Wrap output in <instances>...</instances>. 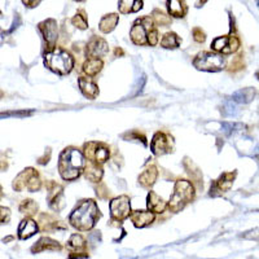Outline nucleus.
<instances>
[{
	"label": "nucleus",
	"mask_w": 259,
	"mask_h": 259,
	"mask_svg": "<svg viewBox=\"0 0 259 259\" xmlns=\"http://www.w3.org/2000/svg\"><path fill=\"white\" fill-rule=\"evenodd\" d=\"M184 167L185 170H187V173H188L189 176H191V179L194 180V183H200L202 175H201V171L198 170V167H197L192 161H189L188 158H185Z\"/></svg>",
	"instance_id": "30"
},
{
	"label": "nucleus",
	"mask_w": 259,
	"mask_h": 259,
	"mask_svg": "<svg viewBox=\"0 0 259 259\" xmlns=\"http://www.w3.org/2000/svg\"><path fill=\"white\" fill-rule=\"evenodd\" d=\"M153 29H155V26L152 17L145 16V17L137 19L135 21V23L131 27V31H130V38H131L133 44L147 45L148 44L149 34Z\"/></svg>",
	"instance_id": "7"
},
{
	"label": "nucleus",
	"mask_w": 259,
	"mask_h": 259,
	"mask_svg": "<svg viewBox=\"0 0 259 259\" xmlns=\"http://www.w3.org/2000/svg\"><path fill=\"white\" fill-rule=\"evenodd\" d=\"M242 129H245L242 123H224V125H223V130H224V132H226L227 135H232L233 132H236V131Z\"/></svg>",
	"instance_id": "35"
},
{
	"label": "nucleus",
	"mask_w": 259,
	"mask_h": 259,
	"mask_svg": "<svg viewBox=\"0 0 259 259\" xmlns=\"http://www.w3.org/2000/svg\"><path fill=\"white\" fill-rule=\"evenodd\" d=\"M166 7L169 15L175 19H183L188 12L184 0H167Z\"/></svg>",
	"instance_id": "22"
},
{
	"label": "nucleus",
	"mask_w": 259,
	"mask_h": 259,
	"mask_svg": "<svg viewBox=\"0 0 259 259\" xmlns=\"http://www.w3.org/2000/svg\"><path fill=\"white\" fill-rule=\"evenodd\" d=\"M45 188L48 191V205L52 210L59 213L65 206V198H64V188L56 181L49 180L45 183Z\"/></svg>",
	"instance_id": "11"
},
{
	"label": "nucleus",
	"mask_w": 259,
	"mask_h": 259,
	"mask_svg": "<svg viewBox=\"0 0 259 259\" xmlns=\"http://www.w3.org/2000/svg\"><path fill=\"white\" fill-rule=\"evenodd\" d=\"M41 188L42 179L38 174V171L33 167H27L23 171H21L13 181V189L19 191V192L23 189H27L29 192H37Z\"/></svg>",
	"instance_id": "6"
},
{
	"label": "nucleus",
	"mask_w": 259,
	"mask_h": 259,
	"mask_svg": "<svg viewBox=\"0 0 259 259\" xmlns=\"http://www.w3.org/2000/svg\"><path fill=\"white\" fill-rule=\"evenodd\" d=\"M236 171H233V173H223V174L211 184L210 193H209V194H210L211 197H218L222 196L223 193H226L227 191H230V189L232 188L233 181L236 179Z\"/></svg>",
	"instance_id": "14"
},
{
	"label": "nucleus",
	"mask_w": 259,
	"mask_h": 259,
	"mask_svg": "<svg viewBox=\"0 0 259 259\" xmlns=\"http://www.w3.org/2000/svg\"><path fill=\"white\" fill-rule=\"evenodd\" d=\"M3 197V189H1V187H0V198Z\"/></svg>",
	"instance_id": "42"
},
{
	"label": "nucleus",
	"mask_w": 259,
	"mask_h": 259,
	"mask_svg": "<svg viewBox=\"0 0 259 259\" xmlns=\"http://www.w3.org/2000/svg\"><path fill=\"white\" fill-rule=\"evenodd\" d=\"M75 1H79V3H82V1H86V0H75Z\"/></svg>",
	"instance_id": "43"
},
{
	"label": "nucleus",
	"mask_w": 259,
	"mask_h": 259,
	"mask_svg": "<svg viewBox=\"0 0 259 259\" xmlns=\"http://www.w3.org/2000/svg\"><path fill=\"white\" fill-rule=\"evenodd\" d=\"M196 197V189L193 183L188 180H178L175 183L174 193L170 197L167 207L171 213H179Z\"/></svg>",
	"instance_id": "4"
},
{
	"label": "nucleus",
	"mask_w": 259,
	"mask_h": 259,
	"mask_svg": "<svg viewBox=\"0 0 259 259\" xmlns=\"http://www.w3.org/2000/svg\"><path fill=\"white\" fill-rule=\"evenodd\" d=\"M109 52L107 41L100 37H92L86 45V55L89 59H100Z\"/></svg>",
	"instance_id": "15"
},
{
	"label": "nucleus",
	"mask_w": 259,
	"mask_h": 259,
	"mask_svg": "<svg viewBox=\"0 0 259 259\" xmlns=\"http://www.w3.org/2000/svg\"><path fill=\"white\" fill-rule=\"evenodd\" d=\"M119 22V15L117 13H109L101 17L100 22H99V29L101 33L109 34L117 27Z\"/></svg>",
	"instance_id": "24"
},
{
	"label": "nucleus",
	"mask_w": 259,
	"mask_h": 259,
	"mask_svg": "<svg viewBox=\"0 0 259 259\" xmlns=\"http://www.w3.org/2000/svg\"><path fill=\"white\" fill-rule=\"evenodd\" d=\"M193 39L197 42V43H204L205 39H206V35L202 31V29L200 27H194L193 29Z\"/></svg>",
	"instance_id": "37"
},
{
	"label": "nucleus",
	"mask_w": 259,
	"mask_h": 259,
	"mask_svg": "<svg viewBox=\"0 0 259 259\" xmlns=\"http://www.w3.org/2000/svg\"><path fill=\"white\" fill-rule=\"evenodd\" d=\"M74 57L64 48L56 47L52 51L45 52L44 65L55 74L67 75L74 69Z\"/></svg>",
	"instance_id": "3"
},
{
	"label": "nucleus",
	"mask_w": 259,
	"mask_h": 259,
	"mask_svg": "<svg viewBox=\"0 0 259 259\" xmlns=\"http://www.w3.org/2000/svg\"><path fill=\"white\" fill-rule=\"evenodd\" d=\"M100 218V209L97 206L96 201L87 198V200H82L74 210L71 211L69 223L75 230L86 232L92 230Z\"/></svg>",
	"instance_id": "1"
},
{
	"label": "nucleus",
	"mask_w": 259,
	"mask_h": 259,
	"mask_svg": "<svg viewBox=\"0 0 259 259\" xmlns=\"http://www.w3.org/2000/svg\"><path fill=\"white\" fill-rule=\"evenodd\" d=\"M256 95H257L256 89L252 88V87H246V88H241L233 93L232 97H231V100H232L233 103L237 104H249L254 100Z\"/></svg>",
	"instance_id": "25"
},
{
	"label": "nucleus",
	"mask_w": 259,
	"mask_h": 259,
	"mask_svg": "<svg viewBox=\"0 0 259 259\" xmlns=\"http://www.w3.org/2000/svg\"><path fill=\"white\" fill-rule=\"evenodd\" d=\"M196 69L209 73H218L226 66V59L216 52H201L193 60Z\"/></svg>",
	"instance_id": "5"
},
{
	"label": "nucleus",
	"mask_w": 259,
	"mask_h": 259,
	"mask_svg": "<svg viewBox=\"0 0 259 259\" xmlns=\"http://www.w3.org/2000/svg\"><path fill=\"white\" fill-rule=\"evenodd\" d=\"M23 4H25L26 7H29V8H35L38 7V4L41 3L42 0H22Z\"/></svg>",
	"instance_id": "40"
},
{
	"label": "nucleus",
	"mask_w": 259,
	"mask_h": 259,
	"mask_svg": "<svg viewBox=\"0 0 259 259\" xmlns=\"http://www.w3.org/2000/svg\"><path fill=\"white\" fill-rule=\"evenodd\" d=\"M123 139L125 140H131V141H141V144L147 145L148 144V141H147V137L145 135L140 133L139 131H131V132H126L123 135Z\"/></svg>",
	"instance_id": "34"
},
{
	"label": "nucleus",
	"mask_w": 259,
	"mask_h": 259,
	"mask_svg": "<svg viewBox=\"0 0 259 259\" xmlns=\"http://www.w3.org/2000/svg\"><path fill=\"white\" fill-rule=\"evenodd\" d=\"M83 174H85L86 179L92 183H100L101 179H103L104 171L101 165H97L95 162H91V161H87L86 162L85 170H83Z\"/></svg>",
	"instance_id": "20"
},
{
	"label": "nucleus",
	"mask_w": 259,
	"mask_h": 259,
	"mask_svg": "<svg viewBox=\"0 0 259 259\" xmlns=\"http://www.w3.org/2000/svg\"><path fill=\"white\" fill-rule=\"evenodd\" d=\"M173 148H174V141H173V137L170 135L161 132V131L154 133V136L151 141V151H152L153 154H167V153L173 152Z\"/></svg>",
	"instance_id": "10"
},
{
	"label": "nucleus",
	"mask_w": 259,
	"mask_h": 259,
	"mask_svg": "<svg viewBox=\"0 0 259 259\" xmlns=\"http://www.w3.org/2000/svg\"><path fill=\"white\" fill-rule=\"evenodd\" d=\"M161 47L166 49H176L181 43V39L178 34L175 33H166L161 39Z\"/></svg>",
	"instance_id": "28"
},
{
	"label": "nucleus",
	"mask_w": 259,
	"mask_h": 259,
	"mask_svg": "<svg viewBox=\"0 0 259 259\" xmlns=\"http://www.w3.org/2000/svg\"><path fill=\"white\" fill-rule=\"evenodd\" d=\"M158 178V170H157V167L154 165L152 166H148L145 169L140 175H139V184L141 187H144V188H151L153 187Z\"/></svg>",
	"instance_id": "23"
},
{
	"label": "nucleus",
	"mask_w": 259,
	"mask_h": 259,
	"mask_svg": "<svg viewBox=\"0 0 259 259\" xmlns=\"http://www.w3.org/2000/svg\"><path fill=\"white\" fill-rule=\"evenodd\" d=\"M143 8V0H119L118 9L122 15L136 13Z\"/></svg>",
	"instance_id": "27"
},
{
	"label": "nucleus",
	"mask_w": 259,
	"mask_h": 259,
	"mask_svg": "<svg viewBox=\"0 0 259 259\" xmlns=\"http://www.w3.org/2000/svg\"><path fill=\"white\" fill-rule=\"evenodd\" d=\"M104 66V61L101 59H88L83 64L82 70L87 77H96Z\"/></svg>",
	"instance_id": "26"
},
{
	"label": "nucleus",
	"mask_w": 259,
	"mask_h": 259,
	"mask_svg": "<svg viewBox=\"0 0 259 259\" xmlns=\"http://www.w3.org/2000/svg\"><path fill=\"white\" fill-rule=\"evenodd\" d=\"M30 113L27 111H9V113H0V118H7V117H23Z\"/></svg>",
	"instance_id": "39"
},
{
	"label": "nucleus",
	"mask_w": 259,
	"mask_h": 259,
	"mask_svg": "<svg viewBox=\"0 0 259 259\" xmlns=\"http://www.w3.org/2000/svg\"><path fill=\"white\" fill-rule=\"evenodd\" d=\"M147 207L149 211H152L154 214H162L167 209V202L157 193L151 191L147 196Z\"/></svg>",
	"instance_id": "19"
},
{
	"label": "nucleus",
	"mask_w": 259,
	"mask_h": 259,
	"mask_svg": "<svg viewBox=\"0 0 259 259\" xmlns=\"http://www.w3.org/2000/svg\"><path fill=\"white\" fill-rule=\"evenodd\" d=\"M61 245H60L59 241L52 240L49 237H42L41 240L35 242L31 248V252L33 253H41L45 252V250H52V252H59L61 250Z\"/></svg>",
	"instance_id": "21"
},
{
	"label": "nucleus",
	"mask_w": 259,
	"mask_h": 259,
	"mask_svg": "<svg viewBox=\"0 0 259 259\" xmlns=\"http://www.w3.org/2000/svg\"><path fill=\"white\" fill-rule=\"evenodd\" d=\"M152 20L155 25L158 26H169L171 23V19L169 16H166L162 11L159 9H154L152 13Z\"/></svg>",
	"instance_id": "33"
},
{
	"label": "nucleus",
	"mask_w": 259,
	"mask_h": 259,
	"mask_svg": "<svg viewBox=\"0 0 259 259\" xmlns=\"http://www.w3.org/2000/svg\"><path fill=\"white\" fill-rule=\"evenodd\" d=\"M9 218H11V210L7 209V207L0 206V224L7 223Z\"/></svg>",
	"instance_id": "38"
},
{
	"label": "nucleus",
	"mask_w": 259,
	"mask_h": 259,
	"mask_svg": "<svg viewBox=\"0 0 259 259\" xmlns=\"http://www.w3.org/2000/svg\"><path fill=\"white\" fill-rule=\"evenodd\" d=\"M39 30H41L43 39L47 44V52L56 48V42L59 38V26H57L56 20L48 19L41 22L39 23Z\"/></svg>",
	"instance_id": "12"
},
{
	"label": "nucleus",
	"mask_w": 259,
	"mask_h": 259,
	"mask_svg": "<svg viewBox=\"0 0 259 259\" xmlns=\"http://www.w3.org/2000/svg\"><path fill=\"white\" fill-rule=\"evenodd\" d=\"M38 231H39V224L34 219L25 218L22 222L20 223L17 235L21 240H27L30 237H33Z\"/></svg>",
	"instance_id": "18"
},
{
	"label": "nucleus",
	"mask_w": 259,
	"mask_h": 259,
	"mask_svg": "<svg viewBox=\"0 0 259 259\" xmlns=\"http://www.w3.org/2000/svg\"><path fill=\"white\" fill-rule=\"evenodd\" d=\"M66 248H69L73 252H82L86 249V240L85 237L79 235V233H74L71 235L69 241H67Z\"/></svg>",
	"instance_id": "29"
},
{
	"label": "nucleus",
	"mask_w": 259,
	"mask_h": 259,
	"mask_svg": "<svg viewBox=\"0 0 259 259\" xmlns=\"http://www.w3.org/2000/svg\"><path fill=\"white\" fill-rule=\"evenodd\" d=\"M83 152L78 148L69 147L64 149L59 157L60 176L66 181L77 180L85 170L86 161Z\"/></svg>",
	"instance_id": "2"
},
{
	"label": "nucleus",
	"mask_w": 259,
	"mask_h": 259,
	"mask_svg": "<svg viewBox=\"0 0 259 259\" xmlns=\"http://www.w3.org/2000/svg\"><path fill=\"white\" fill-rule=\"evenodd\" d=\"M240 47V41L235 35H227V37H219L213 41L211 48L213 51L220 55H231L236 52Z\"/></svg>",
	"instance_id": "13"
},
{
	"label": "nucleus",
	"mask_w": 259,
	"mask_h": 259,
	"mask_svg": "<svg viewBox=\"0 0 259 259\" xmlns=\"http://www.w3.org/2000/svg\"><path fill=\"white\" fill-rule=\"evenodd\" d=\"M78 86H79L82 95L87 97V99H89V100H95V99L99 96V93H100L99 86H97L91 78H78Z\"/></svg>",
	"instance_id": "16"
},
{
	"label": "nucleus",
	"mask_w": 259,
	"mask_h": 259,
	"mask_svg": "<svg viewBox=\"0 0 259 259\" xmlns=\"http://www.w3.org/2000/svg\"><path fill=\"white\" fill-rule=\"evenodd\" d=\"M130 202H131L130 197L126 196V194L113 198L110 201V205H109L111 219L117 220V222H122L129 216H131L132 210H131V204Z\"/></svg>",
	"instance_id": "9"
},
{
	"label": "nucleus",
	"mask_w": 259,
	"mask_h": 259,
	"mask_svg": "<svg viewBox=\"0 0 259 259\" xmlns=\"http://www.w3.org/2000/svg\"><path fill=\"white\" fill-rule=\"evenodd\" d=\"M114 53H115V56H117V57H118V56H123L122 48H115Z\"/></svg>",
	"instance_id": "41"
},
{
	"label": "nucleus",
	"mask_w": 259,
	"mask_h": 259,
	"mask_svg": "<svg viewBox=\"0 0 259 259\" xmlns=\"http://www.w3.org/2000/svg\"><path fill=\"white\" fill-rule=\"evenodd\" d=\"M71 23L79 30H86L88 27V21H87V16H86L85 11L77 12V15L71 19Z\"/></svg>",
	"instance_id": "32"
},
{
	"label": "nucleus",
	"mask_w": 259,
	"mask_h": 259,
	"mask_svg": "<svg viewBox=\"0 0 259 259\" xmlns=\"http://www.w3.org/2000/svg\"><path fill=\"white\" fill-rule=\"evenodd\" d=\"M83 155L91 162L103 165L110 157V149L103 143L89 141V143H85L83 145Z\"/></svg>",
	"instance_id": "8"
},
{
	"label": "nucleus",
	"mask_w": 259,
	"mask_h": 259,
	"mask_svg": "<svg viewBox=\"0 0 259 259\" xmlns=\"http://www.w3.org/2000/svg\"><path fill=\"white\" fill-rule=\"evenodd\" d=\"M20 211L22 214L27 215V216H33V215L37 214L38 204L34 200H23L20 205Z\"/></svg>",
	"instance_id": "31"
},
{
	"label": "nucleus",
	"mask_w": 259,
	"mask_h": 259,
	"mask_svg": "<svg viewBox=\"0 0 259 259\" xmlns=\"http://www.w3.org/2000/svg\"><path fill=\"white\" fill-rule=\"evenodd\" d=\"M154 219L155 214L149 210H136L131 213V220L136 228H145V227L151 226L154 222Z\"/></svg>",
	"instance_id": "17"
},
{
	"label": "nucleus",
	"mask_w": 259,
	"mask_h": 259,
	"mask_svg": "<svg viewBox=\"0 0 259 259\" xmlns=\"http://www.w3.org/2000/svg\"><path fill=\"white\" fill-rule=\"evenodd\" d=\"M242 238L245 240H250V241H259V227L258 228H253V230H249L246 232H244L241 235Z\"/></svg>",
	"instance_id": "36"
}]
</instances>
